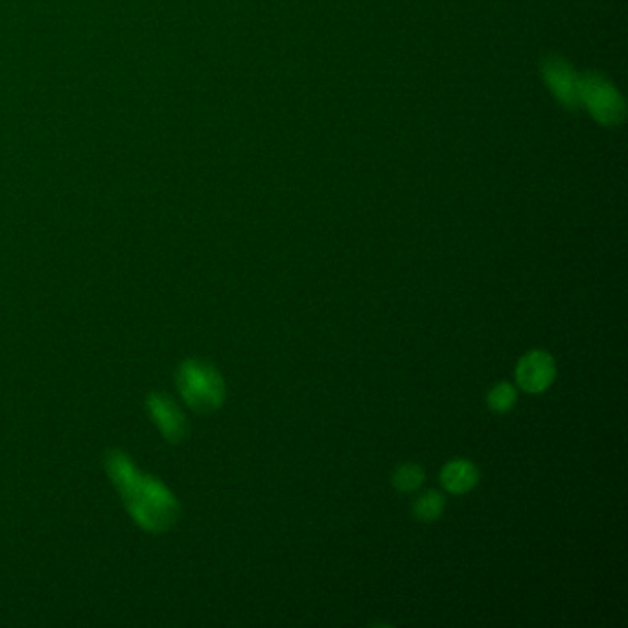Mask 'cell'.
Segmentation results:
<instances>
[{
  "mask_svg": "<svg viewBox=\"0 0 628 628\" xmlns=\"http://www.w3.org/2000/svg\"><path fill=\"white\" fill-rule=\"evenodd\" d=\"M426 474L419 465L408 463V465H400L395 470V474L391 476V483L398 492H413L419 489L424 483Z\"/></svg>",
  "mask_w": 628,
  "mask_h": 628,
  "instance_id": "obj_9",
  "label": "cell"
},
{
  "mask_svg": "<svg viewBox=\"0 0 628 628\" xmlns=\"http://www.w3.org/2000/svg\"><path fill=\"white\" fill-rule=\"evenodd\" d=\"M544 78L560 104L575 109L581 105V78L564 59L551 56L544 61Z\"/></svg>",
  "mask_w": 628,
  "mask_h": 628,
  "instance_id": "obj_6",
  "label": "cell"
},
{
  "mask_svg": "<svg viewBox=\"0 0 628 628\" xmlns=\"http://www.w3.org/2000/svg\"><path fill=\"white\" fill-rule=\"evenodd\" d=\"M581 104L588 107L597 122L614 126L623 120L625 105L616 89L599 74L581 78Z\"/></svg>",
  "mask_w": 628,
  "mask_h": 628,
  "instance_id": "obj_3",
  "label": "cell"
},
{
  "mask_svg": "<svg viewBox=\"0 0 628 628\" xmlns=\"http://www.w3.org/2000/svg\"><path fill=\"white\" fill-rule=\"evenodd\" d=\"M479 481L477 466L468 459H455L446 463L441 470V483L452 494H466L474 489Z\"/></svg>",
  "mask_w": 628,
  "mask_h": 628,
  "instance_id": "obj_7",
  "label": "cell"
},
{
  "mask_svg": "<svg viewBox=\"0 0 628 628\" xmlns=\"http://www.w3.org/2000/svg\"><path fill=\"white\" fill-rule=\"evenodd\" d=\"M516 400H518L516 387L509 382L494 385L489 391V396H487V404H489L490 411H494V413H509L516 406Z\"/></svg>",
  "mask_w": 628,
  "mask_h": 628,
  "instance_id": "obj_10",
  "label": "cell"
},
{
  "mask_svg": "<svg viewBox=\"0 0 628 628\" xmlns=\"http://www.w3.org/2000/svg\"><path fill=\"white\" fill-rule=\"evenodd\" d=\"M105 470L131 518L144 531L163 533L177 522L181 505L174 494L157 477L142 474L124 452H109Z\"/></svg>",
  "mask_w": 628,
  "mask_h": 628,
  "instance_id": "obj_1",
  "label": "cell"
},
{
  "mask_svg": "<svg viewBox=\"0 0 628 628\" xmlns=\"http://www.w3.org/2000/svg\"><path fill=\"white\" fill-rule=\"evenodd\" d=\"M146 408L152 417L153 424L159 428L161 435L168 442H181L188 435L187 417L175 404L172 398L152 393L146 398Z\"/></svg>",
  "mask_w": 628,
  "mask_h": 628,
  "instance_id": "obj_5",
  "label": "cell"
},
{
  "mask_svg": "<svg viewBox=\"0 0 628 628\" xmlns=\"http://www.w3.org/2000/svg\"><path fill=\"white\" fill-rule=\"evenodd\" d=\"M444 505H446V500H444L441 492L428 490L417 498L415 505H413V512L420 522H433V520L441 518Z\"/></svg>",
  "mask_w": 628,
  "mask_h": 628,
  "instance_id": "obj_8",
  "label": "cell"
},
{
  "mask_svg": "<svg viewBox=\"0 0 628 628\" xmlns=\"http://www.w3.org/2000/svg\"><path fill=\"white\" fill-rule=\"evenodd\" d=\"M557 376V365L546 350H531L516 365V382L525 393L538 395L551 387Z\"/></svg>",
  "mask_w": 628,
  "mask_h": 628,
  "instance_id": "obj_4",
  "label": "cell"
},
{
  "mask_svg": "<svg viewBox=\"0 0 628 628\" xmlns=\"http://www.w3.org/2000/svg\"><path fill=\"white\" fill-rule=\"evenodd\" d=\"M175 380L183 400L198 413H212L225 402L223 376L209 361H183Z\"/></svg>",
  "mask_w": 628,
  "mask_h": 628,
  "instance_id": "obj_2",
  "label": "cell"
}]
</instances>
